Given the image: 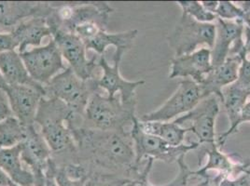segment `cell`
I'll use <instances>...</instances> for the list:
<instances>
[{"label": "cell", "mask_w": 250, "mask_h": 186, "mask_svg": "<svg viewBox=\"0 0 250 186\" xmlns=\"http://www.w3.org/2000/svg\"><path fill=\"white\" fill-rule=\"evenodd\" d=\"M245 122H250V100L248 101V103L246 104L244 109H243V112H242L239 122H238V126L240 127Z\"/></svg>", "instance_id": "cell-36"}, {"label": "cell", "mask_w": 250, "mask_h": 186, "mask_svg": "<svg viewBox=\"0 0 250 186\" xmlns=\"http://www.w3.org/2000/svg\"><path fill=\"white\" fill-rule=\"evenodd\" d=\"M19 145L21 160L35 175L36 186H42L52 154L37 124L26 127L24 139Z\"/></svg>", "instance_id": "cell-11"}, {"label": "cell", "mask_w": 250, "mask_h": 186, "mask_svg": "<svg viewBox=\"0 0 250 186\" xmlns=\"http://www.w3.org/2000/svg\"><path fill=\"white\" fill-rule=\"evenodd\" d=\"M136 117V105L123 104L119 95L109 98L97 91L85 107L83 128L103 131L127 130Z\"/></svg>", "instance_id": "cell-2"}, {"label": "cell", "mask_w": 250, "mask_h": 186, "mask_svg": "<svg viewBox=\"0 0 250 186\" xmlns=\"http://www.w3.org/2000/svg\"><path fill=\"white\" fill-rule=\"evenodd\" d=\"M10 103L7 97V94L4 91L0 90V122L6 118L12 116Z\"/></svg>", "instance_id": "cell-33"}, {"label": "cell", "mask_w": 250, "mask_h": 186, "mask_svg": "<svg viewBox=\"0 0 250 186\" xmlns=\"http://www.w3.org/2000/svg\"><path fill=\"white\" fill-rule=\"evenodd\" d=\"M202 4H203V6L205 7V9L207 11H208L209 12H212V13L215 14V11H216V9L218 7L219 1H202Z\"/></svg>", "instance_id": "cell-37"}, {"label": "cell", "mask_w": 250, "mask_h": 186, "mask_svg": "<svg viewBox=\"0 0 250 186\" xmlns=\"http://www.w3.org/2000/svg\"><path fill=\"white\" fill-rule=\"evenodd\" d=\"M240 64V56L230 55L224 63L219 67L213 68L205 79L199 84L204 97L207 98L211 95H216L222 103V91L237 80Z\"/></svg>", "instance_id": "cell-17"}, {"label": "cell", "mask_w": 250, "mask_h": 186, "mask_svg": "<svg viewBox=\"0 0 250 186\" xmlns=\"http://www.w3.org/2000/svg\"><path fill=\"white\" fill-rule=\"evenodd\" d=\"M18 44L11 32L0 31V54L17 51Z\"/></svg>", "instance_id": "cell-32"}, {"label": "cell", "mask_w": 250, "mask_h": 186, "mask_svg": "<svg viewBox=\"0 0 250 186\" xmlns=\"http://www.w3.org/2000/svg\"><path fill=\"white\" fill-rule=\"evenodd\" d=\"M52 38L58 46L62 58L68 63L73 72L83 80H92L98 78L95 70L98 66V55H94L91 59L87 58V50L82 41L71 32L62 29H54Z\"/></svg>", "instance_id": "cell-8"}, {"label": "cell", "mask_w": 250, "mask_h": 186, "mask_svg": "<svg viewBox=\"0 0 250 186\" xmlns=\"http://www.w3.org/2000/svg\"><path fill=\"white\" fill-rule=\"evenodd\" d=\"M219 186H250V167H245L236 177L223 178Z\"/></svg>", "instance_id": "cell-31"}, {"label": "cell", "mask_w": 250, "mask_h": 186, "mask_svg": "<svg viewBox=\"0 0 250 186\" xmlns=\"http://www.w3.org/2000/svg\"><path fill=\"white\" fill-rule=\"evenodd\" d=\"M0 168L14 185L36 186L35 175L21 160L20 145L0 148Z\"/></svg>", "instance_id": "cell-20"}, {"label": "cell", "mask_w": 250, "mask_h": 186, "mask_svg": "<svg viewBox=\"0 0 250 186\" xmlns=\"http://www.w3.org/2000/svg\"><path fill=\"white\" fill-rule=\"evenodd\" d=\"M18 44L17 52L22 53L28 47H41L44 38L51 37L52 29L45 17H33L21 21L11 31Z\"/></svg>", "instance_id": "cell-19"}, {"label": "cell", "mask_w": 250, "mask_h": 186, "mask_svg": "<svg viewBox=\"0 0 250 186\" xmlns=\"http://www.w3.org/2000/svg\"><path fill=\"white\" fill-rule=\"evenodd\" d=\"M217 35L211 49L213 68L219 67L229 57L230 49L235 42L243 39L245 23L242 20L229 21L217 19Z\"/></svg>", "instance_id": "cell-18"}, {"label": "cell", "mask_w": 250, "mask_h": 186, "mask_svg": "<svg viewBox=\"0 0 250 186\" xmlns=\"http://www.w3.org/2000/svg\"><path fill=\"white\" fill-rule=\"evenodd\" d=\"M26 127L13 115L0 122V148L20 145L25 136Z\"/></svg>", "instance_id": "cell-24"}, {"label": "cell", "mask_w": 250, "mask_h": 186, "mask_svg": "<svg viewBox=\"0 0 250 186\" xmlns=\"http://www.w3.org/2000/svg\"><path fill=\"white\" fill-rule=\"evenodd\" d=\"M10 186H17V185H14V184H13V183H11V184H10Z\"/></svg>", "instance_id": "cell-41"}, {"label": "cell", "mask_w": 250, "mask_h": 186, "mask_svg": "<svg viewBox=\"0 0 250 186\" xmlns=\"http://www.w3.org/2000/svg\"><path fill=\"white\" fill-rule=\"evenodd\" d=\"M6 84H7V83L5 82L3 76H2V74H1V73H0V90H2V88H3Z\"/></svg>", "instance_id": "cell-40"}, {"label": "cell", "mask_w": 250, "mask_h": 186, "mask_svg": "<svg viewBox=\"0 0 250 186\" xmlns=\"http://www.w3.org/2000/svg\"><path fill=\"white\" fill-rule=\"evenodd\" d=\"M20 55L32 79L42 86L48 85L54 76L67 68L52 38L47 44L27 50Z\"/></svg>", "instance_id": "cell-7"}, {"label": "cell", "mask_w": 250, "mask_h": 186, "mask_svg": "<svg viewBox=\"0 0 250 186\" xmlns=\"http://www.w3.org/2000/svg\"><path fill=\"white\" fill-rule=\"evenodd\" d=\"M0 73L8 85H41L32 79L20 53L17 51L0 54Z\"/></svg>", "instance_id": "cell-22"}, {"label": "cell", "mask_w": 250, "mask_h": 186, "mask_svg": "<svg viewBox=\"0 0 250 186\" xmlns=\"http://www.w3.org/2000/svg\"><path fill=\"white\" fill-rule=\"evenodd\" d=\"M205 99L200 85L189 78L179 81L175 93L155 111L142 114L140 121L169 122L190 112Z\"/></svg>", "instance_id": "cell-6"}, {"label": "cell", "mask_w": 250, "mask_h": 186, "mask_svg": "<svg viewBox=\"0 0 250 186\" xmlns=\"http://www.w3.org/2000/svg\"><path fill=\"white\" fill-rule=\"evenodd\" d=\"M219 99L216 95H211L203 99L190 112L173 120L176 124L182 126L190 122V132L196 136L200 145L215 144L216 119L219 113Z\"/></svg>", "instance_id": "cell-10"}, {"label": "cell", "mask_w": 250, "mask_h": 186, "mask_svg": "<svg viewBox=\"0 0 250 186\" xmlns=\"http://www.w3.org/2000/svg\"><path fill=\"white\" fill-rule=\"evenodd\" d=\"M199 166L202 164V159L208 156V162L203 167H199L197 170H193V176L203 179L208 172L217 171V173L224 177L239 175L245 167H249L247 160L234 163L229 159V155H225L221 149L215 144L200 145L198 148Z\"/></svg>", "instance_id": "cell-14"}, {"label": "cell", "mask_w": 250, "mask_h": 186, "mask_svg": "<svg viewBox=\"0 0 250 186\" xmlns=\"http://www.w3.org/2000/svg\"><path fill=\"white\" fill-rule=\"evenodd\" d=\"M10 184H11V180L0 168V186H10Z\"/></svg>", "instance_id": "cell-38"}, {"label": "cell", "mask_w": 250, "mask_h": 186, "mask_svg": "<svg viewBox=\"0 0 250 186\" xmlns=\"http://www.w3.org/2000/svg\"><path fill=\"white\" fill-rule=\"evenodd\" d=\"M2 91L7 94L13 116L24 127L36 124L39 106L45 97L44 86L6 84Z\"/></svg>", "instance_id": "cell-12"}, {"label": "cell", "mask_w": 250, "mask_h": 186, "mask_svg": "<svg viewBox=\"0 0 250 186\" xmlns=\"http://www.w3.org/2000/svg\"><path fill=\"white\" fill-rule=\"evenodd\" d=\"M245 23L244 27V35H245V41H244V47L247 54L250 53V18H246L243 20Z\"/></svg>", "instance_id": "cell-35"}, {"label": "cell", "mask_w": 250, "mask_h": 186, "mask_svg": "<svg viewBox=\"0 0 250 186\" xmlns=\"http://www.w3.org/2000/svg\"><path fill=\"white\" fill-rule=\"evenodd\" d=\"M194 186H215L208 180H202L201 182H199L197 185Z\"/></svg>", "instance_id": "cell-39"}, {"label": "cell", "mask_w": 250, "mask_h": 186, "mask_svg": "<svg viewBox=\"0 0 250 186\" xmlns=\"http://www.w3.org/2000/svg\"><path fill=\"white\" fill-rule=\"evenodd\" d=\"M77 145V162L106 173L133 180L136 170L135 145L129 130L103 131L86 128L72 129Z\"/></svg>", "instance_id": "cell-1"}, {"label": "cell", "mask_w": 250, "mask_h": 186, "mask_svg": "<svg viewBox=\"0 0 250 186\" xmlns=\"http://www.w3.org/2000/svg\"><path fill=\"white\" fill-rule=\"evenodd\" d=\"M124 55L125 52H115L112 65L105 60L104 55L99 57L98 66L102 71V75L96 79V86L98 90L104 91L109 98L119 95L123 104L136 105V89L143 86L146 81L144 79L128 81L122 76L120 66Z\"/></svg>", "instance_id": "cell-9"}, {"label": "cell", "mask_w": 250, "mask_h": 186, "mask_svg": "<svg viewBox=\"0 0 250 186\" xmlns=\"http://www.w3.org/2000/svg\"><path fill=\"white\" fill-rule=\"evenodd\" d=\"M130 179L123 176L94 170L85 182V186H127Z\"/></svg>", "instance_id": "cell-26"}, {"label": "cell", "mask_w": 250, "mask_h": 186, "mask_svg": "<svg viewBox=\"0 0 250 186\" xmlns=\"http://www.w3.org/2000/svg\"><path fill=\"white\" fill-rule=\"evenodd\" d=\"M223 100L222 104L229 118V128L223 133L217 137V145L221 149L227 142L229 135L236 133L238 131L240 117L243 109L248 103V99L250 97V91L243 88L236 82L232 83L228 87L224 88L222 91Z\"/></svg>", "instance_id": "cell-16"}, {"label": "cell", "mask_w": 250, "mask_h": 186, "mask_svg": "<svg viewBox=\"0 0 250 186\" xmlns=\"http://www.w3.org/2000/svg\"><path fill=\"white\" fill-rule=\"evenodd\" d=\"M52 170H53V175L55 178L56 184L58 186H85V180H72L68 176L65 174L61 167L56 165L53 161V166H52Z\"/></svg>", "instance_id": "cell-30"}, {"label": "cell", "mask_w": 250, "mask_h": 186, "mask_svg": "<svg viewBox=\"0 0 250 186\" xmlns=\"http://www.w3.org/2000/svg\"><path fill=\"white\" fill-rule=\"evenodd\" d=\"M52 4L45 2L0 1V30L10 32L21 21L33 17H47Z\"/></svg>", "instance_id": "cell-15"}, {"label": "cell", "mask_w": 250, "mask_h": 186, "mask_svg": "<svg viewBox=\"0 0 250 186\" xmlns=\"http://www.w3.org/2000/svg\"><path fill=\"white\" fill-rule=\"evenodd\" d=\"M237 55L241 58V64L238 71V77L235 82L250 91V60L248 59V54L246 53L245 49Z\"/></svg>", "instance_id": "cell-29"}, {"label": "cell", "mask_w": 250, "mask_h": 186, "mask_svg": "<svg viewBox=\"0 0 250 186\" xmlns=\"http://www.w3.org/2000/svg\"><path fill=\"white\" fill-rule=\"evenodd\" d=\"M177 5L181 8L182 13H185L189 17L193 18L195 21L204 23H213L217 21L218 17L207 11L203 6L202 2L199 1H177Z\"/></svg>", "instance_id": "cell-25"}, {"label": "cell", "mask_w": 250, "mask_h": 186, "mask_svg": "<svg viewBox=\"0 0 250 186\" xmlns=\"http://www.w3.org/2000/svg\"><path fill=\"white\" fill-rule=\"evenodd\" d=\"M138 118V117H137ZM140 129L147 134L154 135L171 146L183 145L185 136L190 132L188 127H182L176 124L174 121L169 122H153V121H140L138 119Z\"/></svg>", "instance_id": "cell-23"}, {"label": "cell", "mask_w": 250, "mask_h": 186, "mask_svg": "<svg viewBox=\"0 0 250 186\" xmlns=\"http://www.w3.org/2000/svg\"><path fill=\"white\" fill-rule=\"evenodd\" d=\"M138 35V30H129L121 33H108L101 30L93 39L84 43L87 51H94L96 55H104V52L110 46L115 47V52H126L129 51Z\"/></svg>", "instance_id": "cell-21"}, {"label": "cell", "mask_w": 250, "mask_h": 186, "mask_svg": "<svg viewBox=\"0 0 250 186\" xmlns=\"http://www.w3.org/2000/svg\"><path fill=\"white\" fill-rule=\"evenodd\" d=\"M52 166H53V160H51L49 167L45 172V178H44V182L42 186H58L56 184L55 178L53 175V170H52Z\"/></svg>", "instance_id": "cell-34"}, {"label": "cell", "mask_w": 250, "mask_h": 186, "mask_svg": "<svg viewBox=\"0 0 250 186\" xmlns=\"http://www.w3.org/2000/svg\"><path fill=\"white\" fill-rule=\"evenodd\" d=\"M178 172L177 176L168 184L163 186H188V182L190 177L193 176V170L188 167L185 162V155H181L177 161Z\"/></svg>", "instance_id": "cell-28"}, {"label": "cell", "mask_w": 250, "mask_h": 186, "mask_svg": "<svg viewBox=\"0 0 250 186\" xmlns=\"http://www.w3.org/2000/svg\"><path fill=\"white\" fill-rule=\"evenodd\" d=\"M96 79L83 80L67 66L65 70L44 86L45 97L59 99L75 114L83 117L84 110L90 97L93 93L100 91L96 86Z\"/></svg>", "instance_id": "cell-4"}, {"label": "cell", "mask_w": 250, "mask_h": 186, "mask_svg": "<svg viewBox=\"0 0 250 186\" xmlns=\"http://www.w3.org/2000/svg\"><path fill=\"white\" fill-rule=\"evenodd\" d=\"M129 133L135 145L136 170L138 174L142 170L140 167L144 160L146 161V159L151 158L154 161H163L167 164H172L177 162L181 155H186L188 152L196 150L200 146L197 141L191 142L188 145L183 144L179 146H171L163 139L144 132L139 127L137 116L134 119Z\"/></svg>", "instance_id": "cell-3"}, {"label": "cell", "mask_w": 250, "mask_h": 186, "mask_svg": "<svg viewBox=\"0 0 250 186\" xmlns=\"http://www.w3.org/2000/svg\"><path fill=\"white\" fill-rule=\"evenodd\" d=\"M212 69L211 50L203 47L192 53L175 56L171 60L169 78H189L200 84Z\"/></svg>", "instance_id": "cell-13"}, {"label": "cell", "mask_w": 250, "mask_h": 186, "mask_svg": "<svg viewBox=\"0 0 250 186\" xmlns=\"http://www.w3.org/2000/svg\"><path fill=\"white\" fill-rule=\"evenodd\" d=\"M215 14L219 19L229 21H243L246 16L244 10L231 1H219Z\"/></svg>", "instance_id": "cell-27"}, {"label": "cell", "mask_w": 250, "mask_h": 186, "mask_svg": "<svg viewBox=\"0 0 250 186\" xmlns=\"http://www.w3.org/2000/svg\"><path fill=\"white\" fill-rule=\"evenodd\" d=\"M216 23H204L195 21L182 13L174 30L169 33L167 39L169 46L175 52V56H182L196 52L199 46L206 45L212 49L216 39Z\"/></svg>", "instance_id": "cell-5"}]
</instances>
